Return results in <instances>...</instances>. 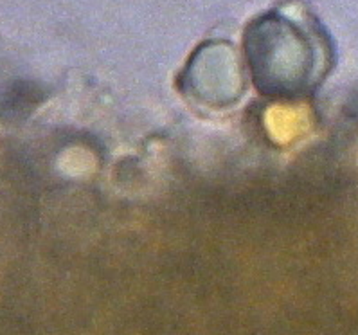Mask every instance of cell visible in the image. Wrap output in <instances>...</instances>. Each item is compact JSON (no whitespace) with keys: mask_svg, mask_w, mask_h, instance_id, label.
Returning a JSON list of instances; mask_svg holds the SVG:
<instances>
[{"mask_svg":"<svg viewBox=\"0 0 358 335\" xmlns=\"http://www.w3.org/2000/svg\"><path fill=\"white\" fill-rule=\"evenodd\" d=\"M252 73L268 92L312 89L328 67V40L313 24L279 13L257 18L245 38Z\"/></svg>","mask_w":358,"mask_h":335,"instance_id":"1","label":"cell"}]
</instances>
